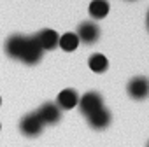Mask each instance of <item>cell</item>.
<instances>
[{
	"mask_svg": "<svg viewBox=\"0 0 149 147\" xmlns=\"http://www.w3.org/2000/svg\"><path fill=\"white\" fill-rule=\"evenodd\" d=\"M37 116L40 117V121H42L44 124H54V123H58L60 117H61V109H60L56 103L47 102V103H44V105L37 110Z\"/></svg>",
	"mask_w": 149,
	"mask_h": 147,
	"instance_id": "obj_7",
	"label": "cell"
},
{
	"mask_svg": "<svg viewBox=\"0 0 149 147\" xmlns=\"http://www.w3.org/2000/svg\"><path fill=\"white\" fill-rule=\"evenodd\" d=\"M88 65H90V68H91L95 74H102V72L107 70V67H109V60H107L104 54L97 53V54H93V56L88 60Z\"/></svg>",
	"mask_w": 149,
	"mask_h": 147,
	"instance_id": "obj_13",
	"label": "cell"
},
{
	"mask_svg": "<svg viewBox=\"0 0 149 147\" xmlns=\"http://www.w3.org/2000/svg\"><path fill=\"white\" fill-rule=\"evenodd\" d=\"M86 117H88L90 126L95 128V130H104V128H107L109 123H111V112H109L105 107H100L98 110L91 112V114L86 116Z\"/></svg>",
	"mask_w": 149,
	"mask_h": 147,
	"instance_id": "obj_9",
	"label": "cell"
},
{
	"mask_svg": "<svg viewBox=\"0 0 149 147\" xmlns=\"http://www.w3.org/2000/svg\"><path fill=\"white\" fill-rule=\"evenodd\" d=\"M58 46H60L63 51H76L77 46H79V37H77V33H72V32L63 33V35L60 37V40H58Z\"/></svg>",
	"mask_w": 149,
	"mask_h": 147,
	"instance_id": "obj_12",
	"label": "cell"
},
{
	"mask_svg": "<svg viewBox=\"0 0 149 147\" xmlns=\"http://www.w3.org/2000/svg\"><path fill=\"white\" fill-rule=\"evenodd\" d=\"M42 47L37 44L35 37H28L26 39V46H25V51H23V56H21V61H25L26 65H35L40 58H42Z\"/></svg>",
	"mask_w": 149,
	"mask_h": 147,
	"instance_id": "obj_4",
	"label": "cell"
},
{
	"mask_svg": "<svg viewBox=\"0 0 149 147\" xmlns=\"http://www.w3.org/2000/svg\"><path fill=\"white\" fill-rule=\"evenodd\" d=\"M37 44L42 47V51H51L58 46V40H60V35L54 32V30H40L37 35H33Z\"/></svg>",
	"mask_w": 149,
	"mask_h": 147,
	"instance_id": "obj_8",
	"label": "cell"
},
{
	"mask_svg": "<svg viewBox=\"0 0 149 147\" xmlns=\"http://www.w3.org/2000/svg\"><path fill=\"white\" fill-rule=\"evenodd\" d=\"M100 107H104V100H102L100 93H97V91H88L84 96L79 98V109L84 116H90L91 112L98 110Z\"/></svg>",
	"mask_w": 149,
	"mask_h": 147,
	"instance_id": "obj_2",
	"label": "cell"
},
{
	"mask_svg": "<svg viewBox=\"0 0 149 147\" xmlns=\"http://www.w3.org/2000/svg\"><path fill=\"white\" fill-rule=\"evenodd\" d=\"M147 147H149V144H147Z\"/></svg>",
	"mask_w": 149,
	"mask_h": 147,
	"instance_id": "obj_16",
	"label": "cell"
},
{
	"mask_svg": "<svg viewBox=\"0 0 149 147\" xmlns=\"http://www.w3.org/2000/svg\"><path fill=\"white\" fill-rule=\"evenodd\" d=\"M77 37H79V42H84V44H93L98 40L100 37V28L91 23V21H84L79 25L77 28Z\"/></svg>",
	"mask_w": 149,
	"mask_h": 147,
	"instance_id": "obj_5",
	"label": "cell"
},
{
	"mask_svg": "<svg viewBox=\"0 0 149 147\" xmlns=\"http://www.w3.org/2000/svg\"><path fill=\"white\" fill-rule=\"evenodd\" d=\"M26 39L25 35H13L7 39L6 42V53L14 58V60H21L23 56V51H25V46H26Z\"/></svg>",
	"mask_w": 149,
	"mask_h": 147,
	"instance_id": "obj_6",
	"label": "cell"
},
{
	"mask_svg": "<svg viewBox=\"0 0 149 147\" xmlns=\"http://www.w3.org/2000/svg\"><path fill=\"white\" fill-rule=\"evenodd\" d=\"M147 28H149V14H147Z\"/></svg>",
	"mask_w": 149,
	"mask_h": 147,
	"instance_id": "obj_14",
	"label": "cell"
},
{
	"mask_svg": "<svg viewBox=\"0 0 149 147\" xmlns=\"http://www.w3.org/2000/svg\"><path fill=\"white\" fill-rule=\"evenodd\" d=\"M0 103H2V98H0Z\"/></svg>",
	"mask_w": 149,
	"mask_h": 147,
	"instance_id": "obj_15",
	"label": "cell"
},
{
	"mask_svg": "<svg viewBox=\"0 0 149 147\" xmlns=\"http://www.w3.org/2000/svg\"><path fill=\"white\" fill-rule=\"evenodd\" d=\"M77 103H79V95H77L76 89H70V88L60 91V95L56 98V105L60 109H63V110H70V109L76 107Z\"/></svg>",
	"mask_w": 149,
	"mask_h": 147,
	"instance_id": "obj_10",
	"label": "cell"
},
{
	"mask_svg": "<svg viewBox=\"0 0 149 147\" xmlns=\"http://www.w3.org/2000/svg\"><path fill=\"white\" fill-rule=\"evenodd\" d=\"M88 11H90V16L93 19H104L109 14V2L107 0H93L88 7Z\"/></svg>",
	"mask_w": 149,
	"mask_h": 147,
	"instance_id": "obj_11",
	"label": "cell"
},
{
	"mask_svg": "<svg viewBox=\"0 0 149 147\" xmlns=\"http://www.w3.org/2000/svg\"><path fill=\"white\" fill-rule=\"evenodd\" d=\"M128 95L135 100H144L149 96V79L147 77H133L128 83Z\"/></svg>",
	"mask_w": 149,
	"mask_h": 147,
	"instance_id": "obj_3",
	"label": "cell"
},
{
	"mask_svg": "<svg viewBox=\"0 0 149 147\" xmlns=\"http://www.w3.org/2000/svg\"><path fill=\"white\" fill-rule=\"evenodd\" d=\"M42 128H44V123L40 121V117L37 116V112L26 114V116L21 119V123H19L21 133H23L25 137H30V138L40 135V133H42Z\"/></svg>",
	"mask_w": 149,
	"mask_h": 147,
	"instance_id": "obj_1",
	"label": "cell"
}]
</instances>
